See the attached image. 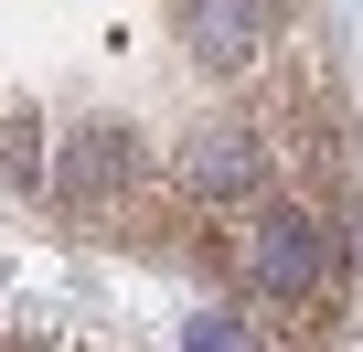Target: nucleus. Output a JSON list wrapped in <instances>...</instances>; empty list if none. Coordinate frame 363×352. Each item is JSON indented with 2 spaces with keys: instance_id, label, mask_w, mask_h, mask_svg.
<instances>
[{
  "instance_id": "obj_2",
  "label": "nucleus",
  "mask_w": 363,
  "mask_h": 352,
  "mask_svg": "<svg viewBox=\"0 0 363 352\" xmlns=\"http://www.w3.org/2000/svg\"><path fill=\"white\" fill-rule=\"evenodd\" d=\"M246 33H257V22H246V0H203V11H193L203 64H235V54H246Z\"/></svg>"
},
{
  "instance_id": "obj_1",
  "label": "nucleus",
  "mask_w": 363,
  "mask_h": 352,
  "mask_svg": "<svg viewBox=\"0 0 363 352\" xmlns=\"http://www.w3.org/2000/svg\"><path fill=\"white\" fill-rule=\"evenodd\" d=\"M257 278H267L278 299H310V288L331 278V235H320L310 214L267 203V214H257Z\"/></svg>"
}]
</instances>
